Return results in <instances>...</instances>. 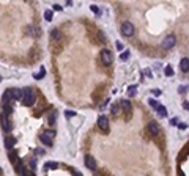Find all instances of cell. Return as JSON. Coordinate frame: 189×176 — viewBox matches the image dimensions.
Segmentation results:
<instances>
[{
	"mask_svg": "<svg viewBox=\"0 0 189 176\" xmlns=\"http://www.w3.org/2000/svg\"><path fill=\"white\" fill-rule=\"evenodd\" d=\"M134 32H136V29H134V25H132L131 22H123V25H122V33H123L125 36H132Z\"/></svg>",
	"mask_w": 189,
	"mask_h": 176,
	"instance_id": "cell-5",
	"label": "cell"
},
{
	"mask_svg": "<svg viewBox=\"0 0 189 176\" xmlns=\"http://www.w3.org/2000/svg\"><path fill=\"white\" fill-rule=\"evenodd\" d=\"M180 69H181L183 72H187V71H189V60H187V57H183V58H181V61H180Z\"/></svg>",
	"mask_w": 189,
	"mask_h": 176,
	"instance_id": "cell-11",
	"label": "cell"
},
{
	"mask_svg": "<svg viewBox=\"0 0 189 176\" xmlns=\"http://www.w3.org/2000/svg\"><path fill=\"white\" fill-rule=\"evenodd\" d=\"M11 96H13V101H21L22 99V90L11 88Z\"/></svg>",
	"mask_w": 189,
	"mask_h": 176,
	"instance_id": "cell-13",
	"label": "cell"
},
{
	"mask_svg": "<svg viewBox=\"0 0 189 176\" xmlns=\"http://www.w3.org/2000/svg\"><path fill=\"white\" fill-rule=\"evenodd\" d=\"M0 176H3V171H2V168H0Z\"/></svg>",
	"mask_w": 189,
	"mask_h": 176,
	"instance_id": "cell-41",
	"label": "cell"
},
{
	"mask_svg": "<svg viewBox=\"0 0 189 176\" xmlns=\"http://www.w3.org/2000/svg\"><path fill=\"white\" fill-rule=\"evenodd\" d=\"M55 120H57V112H55V110H52V112L49 113V120H47V123H49V126H54V123H55Z\"/></svg>",
	"mask_w": 189,
	"mask_h": 176,
	"instance_id": "cell-18",
	"label": "cell"
},
{
	"mask_svg": "<svg viewBox=\"0 0 189 176\" xmlns=\"http://www.w3.org/2000/svg\"><path fill=\"white\" fill-rule=\"evenodd\" d=\"M111 112L115 115V113L118 112V104H114V105H112V109H111Z\"/></svg>",
	"mask_w": 189,
	"mask_h": 176,
	"instance_id": "cell-31",
	"label": "cell"
},
{
	"mask_svg": "<svg viewBox=\"0 0 189 176\" xmlns=\"http://www.w3.org/2000/svg\"><path fill=\"white\" fill-rule=\"evenodd\" d=\"M98 36H100V41H101V43H104V41H106V36H104V35H103L101 32L98 33Z\"/></svg>",
	"mask_w": 189,
	"mask_h": 176,
	"instance_id": "cell-34",
	"label": "cell"
},
{
	"mask_svg": "<svg viewBox=\"0 0 189 176\" xmlns=\"http://www.w3.org/2000/svg\"><path fill=\"white\" fill-rule=\"evenodd\" d=\"M101 60H103V63L104 65H112V61H114V55H112V52L109 51V49H103L101 51Z\"/></svg>",
	"mask_w": 189,
	"mask_h": 176,
	"instance_id": "cell-4",
	"label": "cell"
},
{
	"mask_svg": "<svg viewBox=\"0 0 189 176\" xmlns=\"http://www.w3.org/2000/svg\"><path fill=\"white\" fill-rule=\"evenodd\" d=\"M8 159H10V162H11V163H16V162L19 160V154H18V151L11 149V151L8 152Z\"/></svg>",
	"mask_w": 189,
	"mask_h": 176,
	"instance_id": "cell-15",
	"label": "cell"
},
{
	"mask_svg": "<svg viewBox=\"0 0 189 176\" xmlns=\"http://www.w3.org/2000/svg\"><path fill=\"white\" fill-rule=\"evenodd\" d=\"M85 165H87V168H90V170H96V160H94V157L85 156Z\"/></svg>",
	"mask_w": 189,
	"mask_h": 176,
	"instance_id": "cell-10",
	"label": "cell"
},
{
	"mask_svg": "<svg viewBox=\"0 0 189 176\" xmlns=\"http://www.w3.org/2000/svg\"><path fill=\"white\" fill-rule=\"evenodd\" d=\"M148 104H150V105H151V107H153V109H154V110H156V107H158V105H159V104H158V102H156V101H154V99H148Z\"/></svg>",
	"mask_w": 189,
	"mask_h": 176,
	"instance_id": "cell-28",
	"label": "cell"
},
{
	"mask_svg": "<svg viewBox=\"0 0 189 176\" xmlns=\"http://www.w3.org/2000/svg\"><path fill=\"white\" fill-rule=\"evenodd\" d=\"M118 105L123 109V112H125L126 115H129V113H131V110H132V105H131V102H129L128 99H123V101H120V102H118Z\"/></svg>",
	"mask_w": 189,
	"mask_h": 176,
	"instance_id": "cell-8",
	"label": "cell"
},
{
	"mask_svg": "<svg viewBox=\"0 0 189 176\" xmlns=\"http://www.w3.org/2000/svg\"><path fill=\"white\" fill-rule=\"evenodd\" d=\"M164 74H165L167 77L173 76V68H172V66H165V69H164Z\"/></svg>",
	"mask_w": 189,
	"mask_h": 176,
	"instance_id": "cell-23",
	"label": "cell"
},
{
	"mask_svg": "<svg viewBox=\"0 0 189 176\" xmlns=\"http://www.w3.org/2000/svg\"><path fill=\"white\" fill-rule=\"evenodd\" d=\"M136 88H137L136 85H131V87L128 88V94H129V96H134V94H136Z\"/></svg>",
	"mask_w": 189,
	"mask_h": 176,
	"instance_id": "cell-24",
	"label": "cell"
},
{
	"mask_svg": "<svg viewBox=\"0 0 189 176\" xmlns=\"http://www.w3.org/2000/svg\"><path fill=\"white\" fill-rule=\"evenodd\" d=\"M13 113V104H3V115L10 116Z\"/></svg>",
	"mask_w": 189,
	"mask_h": 176,
	"instance_id": "cell-16",
	"label": "cell"
},
{
	"mask_svg": "<svg viewBox=\"0 0 189 176\" xmlns=\"http://www.w3.org/2000/svg\"><path fill=\"white\" fill-rule=\"evenodd\" d=\"M90 10H91L93 13H96V14H100V13H101V11H100V8H98V7H94V5H91V7H90Z\"/></svg>",
	"mask_w": 189,
	"mask_h": 176,
	"instance_id": "cell-30",
	"label": "cell"
},
{
	"mask_svg": "<svg viewBox=\"0 0 189 176\" xmlns=\"http://www.w3.org/2000/svg\"><path fill=\"white\" fill-rule=\"evenodd\" d=\"M21 101H22L24 105L32 107V105L35 104V101H36V93H35V90L30 88V87L24 88V90H22V99H21Z\"/></svg>",
	"mask_w": 189,
	"mask_h": 176,
	"instance_id": "cell-1",
	"label": "cell"
},
{
	"mask_svg": "<svg viewBox=\"0 0 189 176\" xmlns=\"http://www.w3.org/2000/svg\"><path fill=\"white\" fill-rule=\"evenodd\" d=\"M29 163H30V170H32V171H35V168H36V159H35V157H33V159H30V162H29Z\"/></svg>",
	"mask_w": 189,
	"mask_h": 176,
	"instance_id": "cell-25",
	"label": "cell"
},
{
	"mask_svg": "<svg viewBox=\"0 0 189 176\" xmlns=\"http://www.w3.org/2000/svg\"><path fill=\"white\" fill-rule=\"evenodd\" d=\"M21 176H35V173L33 171H29V170H25L24 167H22V170H21V173H19Z\"/></svg>",
	"mask_w": 189,
	"mask_h": 176,
	"instance_id": "cell-22",
	"label": "cell"
},
{
	"mask_svg": "<svg viewBox=\"0 0 189 176\" xmlns=\"http://www.w3.org/2000/svg\"><path fill=\"white\" fill-rule=\"evenodd\" d=\"M143 76H148V77H151V71H150V69H145V71H143Z\"/></svg>",
	"mask_w": 189,
	"mask_h": 176,
	"instance_id": "cell-37",
	"label": "cell"
},
{
	"mask_svg": "<svg viewBox=\"0 0 189 176\" xmlns=\"http://www.w3.org/2000/svg\"><path fill=\"white\" fill-rule=\"evenodd\" d=\"M69 171L73 173V176H82V173H80V171H77L76 168H69Z\"/></svg>",
	"mask_w": 189,
	"mask_h": 176,
	"instance_id": "cell-29",
	"label": "cell"
},
{
	"mask_svg": "<svg viewBox=\"0 0 189 176\" xmlns=\"http://www.w3.org/2000/svg\"><path fill=\"white\" fill-rule=\"evenodd\" d=\"M44 168H49V170H57V168H58V163L51 160V162H46V163H44Z\"/></svg>",
	"mask_w": 189,
	"mask_h": 176,
	"instance_id": "cell-20",
	"label": "cell"
},
{
	"mask_svg": "<svg viewBox=\"0 0 189 176\" xmlns=\"http://www.w3.org/2000/svg\"><path fill=\"white\" fill-rule=\"evenodd\" d=\"M51 36H52L54 41H60V40H62V32H60V30H52V32H51Z\"/></svg>",
	"mask_w": 189,
	"mask_h": 176,
	"instance_id": "cell-17",
	"label": "cell"
},
{
	"mask_svg": "<svg viewBox=\"0 0 189 176\" xmlns=\"http://www.w3.org/2000/svg\"><path fill=\"white\" fill-rule=\"evenodd\" d=\"M65 115H66V118L69 120V118L76 116V112H74V110H66V112H65Z\"/></svg>",
	"mask_w": 189,
	"mask_h": 176,
	"instance_id": "cell-27",
	"label": "cell"
},
{
	"mask_svg": "<svg viewBox=\"0 0 189 176\" xmlns=\"http://www.w3.org/2000/svg\"><path fill=\"white\" fill-rule=\"evenodd\" d=\"M2 101L3 104H13V96H11V90H7L2 96Z\"/></svg>",
	"mask_w": 189,
	"mask_h": 176,
	"instance_id": "cell-12",
	"label": "cell"
},
{
	"mask_svg": "<svg viewBox=\"0 0 189 176\" xmlns=\"http://www.w3.org/2000/svg\"><path fill=\"white\" fill-rule=\"evenodd\" d=\"M175 41H176V40H175V36H173V35H170V36H167V38L162 41V44H161V46H162V49H170V47H173V46H175Z\"/></svg>",
	"mask_w": 189,
	"mask_h": 176,
	"instance_id": "cell-7",
	"label": "cell"
},
{
	"mask_svg": "<svg viewBox=\"0 0 189 176\" xmlns=\"http://www.w3.org/2000/svg\"><path fill=\"white\" fill-rule=\"evenodd\" d=\"M44 19H46V21H52V11H51V10H47V11L44 13Z\"/></svg>",
	"mask_w": 189,
	"mask_h": 176,
	"instance_id": "cell-26",
	"label": "cell"
},
{
	"mask_svg": "<svg viewBox=\"0 0 189 176\" xmlns=\"http://www.w3.org/2000/svg\"><path fill=\"white\" fill-rule=\"evenodd\" d=\"M128 57H129V52L126 51V52H123V54H122V57H120V58H122V60H128Z\"/></svg>",
	"mask_w": 189,
	"mask_h": 176,
	"instance_id": "cell-32",
	"label": "cell"
},
{
	"mask_svg": "<svg viewBox=\"0 0 189 176\" xmlns=\"http://www.w3.org/2000/svg\"><path fill=\"white\" fill-rule=\"evenodd\" d=\"M159 131H161V129H159V124H158L156 121H150V123H148V132H150L151 135H158Z\"/></svg>",
	"mask_w": 189,
	"mask_h": 176,
	"instance_id": "cell-9",
	"label": "cell"
},
{
	"mask_svg": "<svg viewBox=\"0 0 189 176\" xmlns=\"http://www.w3.org/2000/svg\"><path fill=\"white\" fill-rule=\"evenodd\" d=\"M44 74H46V69H44V66H43V68L40 69V72H36V74H35V79H36V80H40V79H43V77H44Z\"/></svg>",
	"mask_w": 189,
	"mask_h": 176,
	"instance_id": "cell-21",
	"label": "cell"
},
{
	"mask_svg": "<svg viewBox=\"0 0 189 176\" xmlns=\"http://www.w3.org/2000/svg\"><path fill=\"white\" fill-rule=\"evenodd\" d=\"M156 112H158V115H159L161 118L167 116V110H165V107H162V105H158V107H156Z\"/></svg>",
	"mask_w": 189,
	"mask_h": 176,
	"instance_id": "cell-19",
	"label": "cell"
},
{
	"mask_svg": "<svg viewBox=\"0 0 189 176\" xmlns=\"http://www.w3.org/2000/svg\"><path fill=\"white\" fill-rule=\"evenodd\" d=\"M178 127H180V129H181V131H184V129H186V127H187V124H186V123H181V124H180V126H178Z\"/></svg>",
	"mask_w": 189,
	"mask_h": 176,
	"instance_id": "cell-38",
	"label": "cell"
},
{
	"mask_svg": "<svg viewBox=\"0 0 189 176\" xmlns=\"http://www.w3.org/2000/svg\"><path fill=\"white\" fill-rule=\"evenodd\" d=\"M183 109H184V110H187V109H189V104H187V101H184V102H183Z\"/></svg>",
	"mask_w": 189,
	"mask_h": 176,
	"instance_id": "cell-39",
	"label": "cell"
},
{
	"mask_svg": "<svg viewBox=\"0 0 189 176\" xmlns=\"http://www.w3.org/2000/svg\"><path fill=\"white\" fill-rule=\"evenodd\" d=\"M123 47H125V46H123V44L118 41V43H117V49H118V51H123Z\"/></svg>",
	"mask_w": 189,
	"mask_h": 176,
	"instance_id": "cell-36",
	"label": "cell"
},
{
	"mask_svg": "<svg viewBox=\"0 0 189 176\" xmlns=\"http://www.w3.org/2000/svg\"><path fill=\"white\" fill-rule=\"evenodd\" d=\"M14 145H16V138H14V137H7V138H5V146H7V149L11 151Z\"/></svg>",
	"mask_w": 189,
	"mask_h": 176,
	"instance_id": "cell-14",
	"label": "cell"
},
{
	"mask_svg": "<svg viewBox=\"0 0 189 176\" xmlns=\"http://www.w3.org/2000/svg\"><path fill=\"white\" fill-rule=\"evenodd\" d=\"M36 154H40V156H41V154H44V151H43V149H40V148H38V149H36Z\"/></svg>",
	"mask_w": 189,
	"mask_h": 176,
	"instance_id": "cell-40",
	"label": "cell"
},
{
	"mask_svg": "<svg viewBox=\"0 0 189 176\" xmlns=\"http://www.w3.org/2000/svg\"><path fill=\"white\" fill-rule=\"evenodd\" d=\"M98 127L101 129V132H109V120L106 115H101L98 118Z\"/></svg>",
	"mask_w": 189,
	"mask_h": 176,
	"instance_id": "cell-6",
	"label": "cell"
},
{
	"mask_svg": "<svg viewBox=\"0 0 189 176\" xmlns=\"http://www.w3.org/2000/svg\"><path fill=\"white\" fill-rule=\"evenodd\" d=\"M153 94H154V96H161V90L154 88V90H153Z\"/></svg>",
	"mask_w": 189,
	"mask_h": 176,
	"instance_id": "cell-35",
	"label": "cell"
},
{
	"mask_svg": "<svg viewBox=\"0 0 189 176\" xmlns=\"http://www.w3.org/2000/svg\"><path fill=\"white\" fill-rule=\"evenodd\" d=\"M54 137H55V131L54 129H46L43 134H41V141L46 145V146H52L54 145Z\"/></svg>",
	"mask_w": 189,
	"mask_h": 176,
	"instance_id": "cell-2",
	"label": "cell"
},
{
	"mask_svg": "<svg viewBox=\"0 0 189 176\" xmlns=\"http://www.w3.org/2000/svg\"><path fill=\"white\" fill-rule=\"evenodd\" d=\"M178 91H180L181 94H183V93H186V91H187V85H184V87H180V88H178Z\"/></svg>",
	"mask_w": 189,
	"mask_h": 176,
	"instance_id": "cell-33",
	"label": "cell"
},
{
	"mask_svg": "<svg viewBox=\"0 0 189 176\" xmlns=\"http://www.w3.org/2000/svg\"><path fill=\"white\" fill-rule=\"evenodd\" d=\"M0 124H2V129L5 131V132H10L11 129H13V123H11V120H10V116H7V115H0Z\"/></svg>",
	"mask_w": 189,
	"mask_h": 176,
	"instance_id": "cell-3",
	"label": "cell"
}]
</instances>
